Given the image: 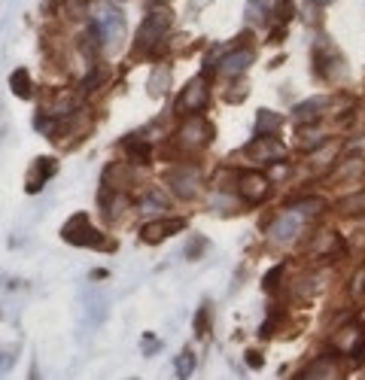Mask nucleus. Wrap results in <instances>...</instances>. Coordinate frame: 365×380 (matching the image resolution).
<instances>
[{"mask_svg": "<svg viewBox=\"0 0 365 380\" xmlns=\"http://www.w3.org/2000/svg\"><path fill=\"white\" fill-rule=\"evenodd\" d=\"M268 4L271 0H247V19L250 21H259V19H268Z\"/></svg>", "mask_w": 365, "mask_h": 380, "instance_id": "22", "label": "nucleus"}, {"mask_svg": "<svg viewBox=\"0 0 365 380\" xmlns=\"http://www.w3.org/2000/svg\"><path fill=\"white\" fill-rule=\"evenodd\" d=\"M280 274H283V268H280V265H277V268H274L271 274H265V289H274V286H277Z\"/></svg>", "mask_w": 365, "mask_h": 380, "instance_id": "27", "label": "nucleus"}, {"mask_svg": "<svg viewBox=\"0 0 365 380\" xmlns=\"http://www.w3.org/2000/svg\"><path fill=\"white\" fill-rule=\"evenodd\" d=\"M182 228H186V220H158V222H146L140 237L143 244H162L165 237L182 232Z\"/></svg>", "mask_w": 365, "mask_h": 380, "instance_id": "10", "label": "nucleus"}, {"mask_svg": "<svg viewBox=\"0 0 365 380\" xmlns=\"http://www.w3.org/2000/svg\"><path fill=\"white\" fill-rule=\"evenodd\" d=\"M292 210L299 213L302 220H314V216H319L326 207H323V201H319V198H302V201L292 204Z\"/></svg>", "mask_w": 365, "mask_h": 380, "instance_id": "16", "label": "nucleus"}, {"mask_svg": "<svg viewBox=\"0 0 365 380\" xmlns=\"http://www.w3.org/2000/svg\"><path fill=\"white\" fill-rule=\"evenodd\" d=\"M177 140L186 146V149H192V153H198V149H204V146L213 140V125L207 119H201V116H195V113H192V119L180 128Z\"/></svg>", "mask_w": 365, "mask_h": 380, "instance_id": "4", "label": "nucleus"}, {"mask_svg": "<svg viewBox=\"0 0 365 380\" xmlns=\"http://www.w3.org/2000/svg\"><path fill=\"white\" fill-rule=\"evenodd\" d=\"M247 362L253 365V368H259V365H262V356H259V353H250V356H247Z\"/></svg>", "mask_w": 365, "mask_h": 380, "instance_id": "28", "label": "nucleus"}, {"mask_svg": "<svg viewBox=\"0 0 365 380\" xmlns=\"http://www.w3.org/2000/svg\"><path fill=\"white\" fill-rule=\"evenodd\" d=\"M91 31H95L98 46L116 43L122 34H125V16H122V9L107 4V0H98V4H91Z\"/></svg>", "mask_w": 365, "mask_h": 380, "instance_id": "1", "label": "nucleus"}, {"mask_svg": "<svg viewBox=\"0 0 365 380\" xmlns=\"http://www.w3.org/2000/svg\"><path fill=\"white\" fill-rule=\"evenodd\" d=\"M52 174H55V161H52V158H40V161H37V177H34V183H31L28 189L37 192V189L43 186V180H49Z\"/></svg>", "mask_w": 365, "mask_h": 380, "instance_id": "19", "label": "nucleus"}, {"mask_svg": "<svg viewBox=\"0 0 365 380\" xmlns=\"http://www.w3.org/2000/svg\"><path fill=\"white\" fill-rule=\"evenodd\" d=\"M125 153H128V158H131V161H137V165H143V161H150L153 146L146 143V140H137V137H128V140H125Z\"/></svg>", "mask_w": 365, "mask_h": 380, "instance_id": "14", "label": "nucleus"}, {"mask_svg": "<svg viewBox=\"0 0 365 380\" xmlns=\"http://www.w3.org/2000/svg\"><path fill=\"white\" fill-rule=\"evenodd\" d=\"M247 155L262 161V165H274V161L287 158V146L277 140V134H256V140L247 146Z\"/></svg>", "mask_w": 365, "mask_h": 380, "instance_id": "5", "label": "nucleus"}, {"mask_svg": "<svg viewBox=\"0 0 365 380\" xmlns=\"http://www.w3.org/2000/svg\"><path fill=\"white\" fill-rule=\"evenodd\" d=\"M344 213H365V192L362 195H356V198H350L344 207H341Z\"/></svg>", "mask_w": 365, "mask_h": 380, "instance_id": "25", "label": "nucleus"}, {"mask_svg": "<svg viewBox=\"0 0 365 380\" xmlns=\"http://www.w3.org/2000/svg\"><path fill=\"white\" fill-rule=\"evenodd\" d=\"M165 76H168V67H158V71L153 73V86H150V95H155V98L162 95V91H165V86H162V83H165Z\"/></svg>", "mask_w": 365, "mask_h": 380, "instance_id": "24", "label": "nucleus"}, {"mask_svg": "<svg viewBox=\"0 0 365 380\" xmlns=\"http://www.w3.org/2000/svg\"><path fill=\"white\" fill-rule=\"evenodd\" d=\"M165 180H168L170 192L180 195V198H195V195H198V174H195V168H170Z\"/></svg>", "mask_w": 365, "mask_h": 380, "instance_id": "9", "label": "nucleus"}, {"mask_svg": "<svg viewBox=\"0 0 365 380\" xmlns=\"http://www.w3.org/2000/svg\"><path fill=\"white\" fill-rule=\"evenodd\" d=\"M299 377H338V368L329 362V356H326V359H319L317 365H311V368H307V371H302Z\"/></svg>", "mask_w": 365, "mask_h": 380, "instance_id": "18", "label": "nucleus"}, {"mask_svg": "<svg viewBox=\"0 0 365 380\" xmlns=\"http://www.w3.org/2000/svg\"><path fill=\"white\" fill-rule=\"evenodd\" d=\"M9 88H13L16 98H31L34 95V86H31L28 71H16L13 76H9Z\"/></svg>", "mask_w": 365, "mask_h": 380, "instance_id": "15", "label": "nucleus"}, {"mask_svg": "<svg viewBox=\"0 0 365 380\" xmlns=\"http://www.w3.org/2000/svg\"><path fill=\"white\" fill-rule=\"evenodd\" d=\"M280 125H283V116H280V113L259 110V116H256V134H277Z\"/></svg>", "mask_w": 365, "mask_h": 380, "instance_id": "13", "label": "nucleus"}, {"mask_svg": "<svg viewBox=\"0 0 365 380\" xmlns=\"http://www.w3.org/2000/svg\"><path fill=\"white\" fill-rule=\"evenodd\" d=\"M61 237L67 240V244H73V247H104V235H101L98 228H91L86 213L73 216V220L64 225Z\"/></svg>", "mask_w": 365, "mask_h": 380, "instance_id": "3", "label": "nucleus"}, {"mask_svg": "<svg viewBox=\"0 0 365 380\" xmlns=\"http://www.w3.org/2000/svg\"><path fill=\"white\" fill-rule=\"evenodd\" d=\"M165 207H168V204H165V198H162L158 192L143 195V204H140V210H143V213H162Z\"/></svg>", "mask_w": 365, "mask_h": 380, "instance_id": "20", "label": "nucleus"}, {"mask_svg": "<svg viewBox=\"0 0 365 380\" xmlns=\"http://www.w3.org/2000/svg\"><path fill=\"white\" fill-rule=\"evenodd\" d=\"M326 98H314V101H304V103H299V107L292 110V119L295 122H317V116L326 110Z\"/></svg>", "mask_w": 365, "mask_h": 380, "instance_id": "12", "label": "nucleus"}, {"mask_svg": "<svg viewBox=\"0 0 365 380\" xmlns=\"http://www.w3.org/2000/svg\"><path fill=\"white\" fill-rule=\"evenodd\" d=\"M314 4H317V6H326V4H332V0H314Z\"/></svg>", "mask_w": 365, "mask_h": 380, "instance_id": "29", "label": "nucleus"}, {"mask_svg": "<svg viewBox=\"0 0 365 380\" xmlns=\"http://www.w3.org/2000/svg\"><path fill=\"white\" fill-rule=\"evenodd\" d=\"M302 225H304V220L295 210H287V213H280L277 220L271 222V228H268V237L274 240V244H289V240H295L302 235Z\"/></svg>", "mask_w": 365, "mask_h": 380, "instance_id": "8", "label": "nucleus"}, {"mask_svg": "<svg viewBox=\"0 0 365 380\" xmlns=\"http://www.w3.org/2000/svg\"><path fill=\"white\" fill-rule=\"evenodd\" d=\"M210 101V86L207 79H192V83L180 91L177 98V113H201Z\"/></svg>", "mask_w": 365, "mask_h": 380, "instance_id": "6", "label": "nucleus"}, {"mask_svg": "<svg viewBox=\"0 0 365 380\" xmlns=\"http://www.w3.org/2000/svg\"><path fill=\"white\" fill-rule=\"evenodd\" d=\"M192 371H195V353L186 350L177 356V377H189Z\"/></svg>", "mask_w": 365, "mask_h": 380, "instance_id": "21", "label": "nucleus"}, {"mask_svg": "<svg viewBox=\"0 0 365 380\" xmlns=\"http://www.w3.org/2000/svg\"><path fill=\"white\" fill-rule=\"evenodd\" d=\"M365 174V161L362 158H347V161H341L338 165V177H344V180H359Z\"/></svg>", "mask_w": 365, "mask_h": 380, "instance_id": "17", "label": "nucleus"}, {"mask_svg": "<svg viewBox=\"0 0 365 380\" xmlns=\"http://www.w3.org/2000/svg\"><path fill=\"white\" fill-rule=\"evenodd\" d=\"M250 64H253V49H250V46L247 49H232L220 61V73L222 76H241Z\"/></svg>", "mask_w": 365, "mask_h": 380, "instance_id": "11", "label": "nucleus"}, {"mask_svg": "<svg viewBox=\"0 0 365 380\" xmlns=\"http://www.w3.org/2000/svg\"><path fill=\"white\" fill-rule=\"evenodd\" d=\"M170 34V13L168 9H155V13H150L143 19L140 31H137V43H134V52L137 55H150L155 52L158 46L165 43V37Z\"/></svg>", "mask_w": 365, "mask_h": 380, "instance_id": "2", "label": "nucleus"}, {"mask_svg": "<svg viewBox=\"0 0 365 380\" xmlns=\"http://www.w3.org/2000/svg\"><path fill=\"white\" fill-rule=\"evenodd\" d=\"M237 192H241V198L247 204H262L268 198L271 192V183L265 174H256V170H244L241 177H237Z\"/></svg>", "mask_w": 365, "mask_h": 380, "instance_id": "7", "label": "nucleus"}, {"mask_svg": "<svg viewBox=\"0 0 365 380\" xmlns=\"http://www.w3.org/2000/svg\"><path fill=\"white\" fill-rule=\"evenodd\" d=\"M362 292H365V268L353 274V295H362Z\"/></svg>", "mask_w": 365, "mask_h": 380, "instance_id": "26", "label": "nucleus"}, {"mask_svg": "<svg viewBox=\"0 0 365 380\" xmlns=\"http://www.w3.org/2000/svg\"><path fill=\"white\" fill-rule=\"evenodd\" d=\"M323 140H326V137L323 134H314V128H302V134H299V143L307 149V153H314V149L323 143Z\"/></svg>", "mask_w": 365, "mask_h": 380, "instance_id": "23", "label": "nucleus"}]
</instances>
